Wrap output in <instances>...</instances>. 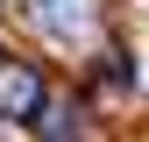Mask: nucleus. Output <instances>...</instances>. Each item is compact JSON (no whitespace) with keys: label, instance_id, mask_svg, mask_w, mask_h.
<instances>
[{"label":"nucleus","instance_id":"1","mask_svg":"<svg viewBox=\"0 0 149 142\" xmlns=\"http://www.w3.org/2000/svg\"><path fill=\"white\" fill-rule=\"evenodd\" d=\"M0 114L7 121H36L43 114V71L22 57H0Z\"/></svg>","mask_w":149,"mask_h":142},{"label":"nucleus","instance_id":"3","mask_svg":"<svg viewBox=\"0 0 149 142\" xmlns=\"http://www.w3.org/2000/svg\"><path fill=\"white\" fill-rule=\"evenodd\" d=\"M36 135L43 142H78V106H43L36 114Z\"/></svg>","mask_w":149,"mask_h":142},{"label":"nucleus","instance_id":"2","mask_svg":"<svg viewBox=\"0 0 149 142\" xmlns=\"http://www.w3.org/2000/svg\"><path fill=\"white\" fill-rule=\"evenodd\" d=\"M29 14H36L43 36H78L85 29V0H29Z\"/></svg>","mask_w":149,"mask_h":142}]
</instances>
